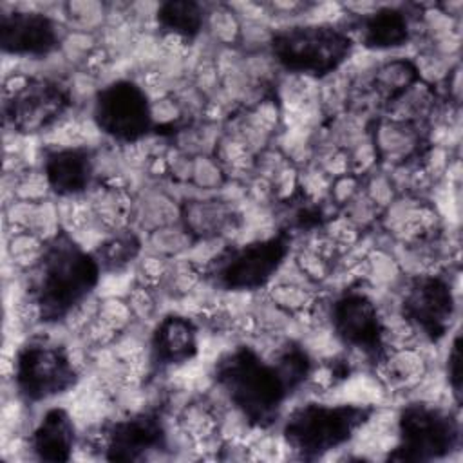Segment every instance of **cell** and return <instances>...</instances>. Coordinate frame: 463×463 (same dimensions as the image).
<instances>
[{
    "label": "cell",
    "mask_w": 463,
    "mask_h": 463,
    "mask_svg": "<svg viewBox=\"0 0 463 463\" xmlns=\"http://www.w3.org/2000/svg\"><path fill=\"white\" fill-rule=\"evenodd\" d=\"M309 373L307 351L289 342L273 358H264L253 347L239 345L215 362L212 378L251 425L266 429L279 420L286 400Z\"/></svg>",
    "instance_id": "cell-1"
},
{
    "label": "cell",
    "mask_w": 463,
    "mask_h": 463,
    "mask_svg": "<svg viewBox=\"0 0 463 463\" xmlns=\"http://www.w3.org/2000/svg\"><path fill=\"white\" fill-rule=\"evenodd\" d=\"M101 266L94 253L67 232H56L42 248L31 275L29 297L43 324H56L96 289Z\"/></svg>",
    "instance_id": "cell-2"
},
{
    "label": "cell",
    "mask_w": 463,
    "mask_h": 463,
    "mask_svg": "<svg viewBox=\"0 0 463 463\" xmlns=\"http://www.w3.org/2000/svg\"><path fill=\"white\" fill-rule=\"evenodd\" d=\"M373 412L362 403L307 402L288 414L282 436L300 458L315 459L351 441Z\"/></svg>",
    "instance_id": "cell-3"
},
{
    "label": "cell",
    "mask_w": 463,
    "mask_h": 463,
    "mask_svg": "<svg viewBox=\"0 0 463 463\" xmlns=\"http://www.w3.org/2000/svg\"><path fill=\"white\" fill-rule=\"evenodd\" d=\"M351 34L333 24H302L275 31L269 47L275 61L293 74L324 78L353 52Z\"/></svg>",
    "instance_id": "cell-4"
},
{
    "label": "cell",
    "mask_w": 463,
    "mask_h": 463,
    "mask_svg": "<svg viewBox=\"0 0 463 463\" xmlns=\"http://www.w3.org/2000/svg\"><path fill=\"white\" fill-rule=\"evenodd\" d=\"M13 376L18 396L29 403L65 394L80 378L67 347L47 336H33L18 347Z\"/></svg>",
    "instance_id": "cell-5"
},
{
    "label": "cell",
    "mask_w": 463,
    "mask_h": 463,
    "mask_svg": "<svg viewBox=\"0 0 463 463\" xmlns=\"http://www.w3.org/2000/svg\"><path fill=\"white\" fill-rule=\"evenodd\" d=\"M461 445L458 416L439 405L414 402L398 416V443L389 459L432 461L450 456Z\"/></svg>",
    "instance_id": "cell-6"
},
{
    "label": "cell",
    "mask_w": 463,
    "mask_h": 463,
    "mask_svg": "<svg viewBox=\"0 0 463 463\" xmlns=\"http://www.w3.org/2000/svg\"><path fill=\"white\" fill-rule=\"evenodd\" d=\"M286 232L230 248L217 255L206 271L213 286L226 291H255L268 284L289 253Z\"/></svg>",
    "instance_id": "cell-7"
},
{
    "label": "cell",
    "mask_w": 463,
    "mask_h": 463,
    "mask_svg": "<svg viewBox=\"0 0 463 463\" xmlns=\"http://www.w3.org/2000/svg\"><path fill=\"white\" fill-rule=\"evenodd\" d=\"M92 119L99 132L119 143L143 139L154 125L150 99L132 80H114L101 87L94 96Z\"/></svg>",
    "instance_id": "cell-8"
},
{
    "label": "cell",
    "mask_w": 463,
    "mask_h": 463,
    "mask_svg": "<svg viewBox=\"0 0 463 463\" xmlns=\"http://www.w3.org/2000/svg\"><path fill=\"white\" fill-rule=\"evenodd\" d=\"M69 107V87L58 80L31 76L7 89L4 121L18 134H38L54 125Z\"/></svg>",
    "instance_id": "cell-9"
},
{
    "label": "cell",
    "mask_w": 463,
    "mask_h": 463,
    "mask_svg": "<svg viewBox=\"0 0 463 463\" xmlns=\"http://www.w3.org/2000/svg\"><path fill=\"white\" fill-rule=\"evenodd\" d=\"M402 315L425 338L439 342L450 329L456 300L450 282L441 275H418L403 291Z\"/></svg>",
    "instance_id": "cell-10"
},
{
    "label": "cell",
    "mask_w": 463,
    "mask_h": 463,
    "mask_svg": "<svg viewBox=\"0 0 463 463\" xmlns=\"http://www.w3.org/2000/svg\"><path fill=\"white\" fill-rule=\"evenodd\" d=\"M336 338L367 358L378 360L385 349V327L376 304L362 291L347 289L331 306Z\"/></svg>",
    "instance_id": "cell-11"
},
{
    "label": "cell",
    "mask_w": 463,
    "mask_h": 463,
    "mask_svg": "<svg viewBox=\"0 0 463 463\" xmlns=\"http://www.w3.org/2000/svg\"><path fill=\"white\" fill-rule=\"evenodd\" d=\"M58 24L38 11H4L0 14V47L14 56H47L60 45Z\"/></svg>",
    "instance_id": "cell-12"
},
{
    "label": "cell",
    "mask_w": 463,
    "mask_h": 463,
    "mask_svg": "<svg viewBox=\"0 0 463 463\" xmlns=\"http://www.w3.org/2000/svg\"><path fill=\"white\" fill-rule=\"evenodd\" d=\"M166 430L157 412H136L118 420L105 430L107 459H143L150 452L165 449Z\"/></svg>",
    "instance_id": "cell-13"
},
{
    "label": "cell",
    "mask_w": 463,
    "mask_h": 463,
    "mask_svg": "<svg viewBox=\"0 0 463 463\" xmlns=\"http://www.w3.org/2000/svg\"><path fill=\"white\" fill-rule=\"evenodd\" d=\"M42 165L49 188L61 197L83 194L94 175V156L87 146L49 148Z\"/></svg>",
    "instance_id": "cell-14"
},
{
    "label": "cell",
    "mask_w": 463,
    "mask_h": 463,
    "mask_svg": "<svg viewBox=\"0 0 463 463\" xmlns=\"http://www.w3.org/2000/svg\"><path fill=\"white\" fill-rule=\"evenodd\" d=\"M197 349L199 333L188 317L166 315L152 333L150 351L157 367L183 365L197 354Z\"/></svg>",
    "instance_id": "cell-15"
},
{
    "label": "cell",
    "mask_w": 463,
    "mask_h": 463,
    "mask_svg": "<svg viewBox=\"0 0 463 463\" xmlns=\"http://www.w3.org/2000/svg\"><path fill=\"white\" fill-rule=\"evenodd\" d=\"M76 429L69 412L61 407L49 409L29 438V447L38 459L67 461L74 449Z\"/></svg>",
    "instance_id": "cell-16"
},
{
    "label": "cell",
    "mask_w": 463,
    "mask_h": 463,
    "mask_svg": "<svg viewBox=\"0 0 463 463\" xmlns=\"http://www.w3.org/2000/svg\"><path fill=\"white\" fill-rule=\"evenodd\" d=\"M360 42L367 49L389 51L411 40V18L400 7H380L358 22Z\"/></svg>",
    "instance_id": "cell-17"
},
{
    "label": "cell",
    "mask_w": 463,
    "mask_h": 463,
    "mask_svg": "<svg viewBox=\"0 0 463 463\" xmlns=\"http://www.w3.org/2000/svg\"><path fill=\"white\" fill-rule=\"evenodd\" d=\"M156 20L163 31L184 40H192L203 31L206 14L204 7L199 2L172 0L163 2L157 7Z\"/></svg>",
    "instance_id": "cell-18"
},
{
    "label": "cell",
    "mask_w": 463,
    "mask_h": 463,
    "mask_svg": "<svg viewBox=\"0 0 463 463\" xmlns=\"http://www.w3.org/2000/svg\"><path fill=\"white\" fill-rule=\"evenodd\" d=\"M139 251V242L134 235L123 233L109 239L96 255L101 269H114L128 264Z\"/></svg>",
    "instance_id": "cell-19"
},
{
    "label": "cell",
    "mask_w": 463,
    "mask_h": 463,
    "mask_svg": "<svg viewBox=\"0 0 463 463\" xmlns=\"http://www.w3.org/2000/svg\"><path fill=\"white\" fill-rule=\"evenodd\" d=\"M459 335L456 333L450 349H449V358H447V378H449V385L452 389L454 400L456 403H459L461 398V356H459Z\"/></svg>",
    "instance_id": "cell-20"
}]
</instances>
